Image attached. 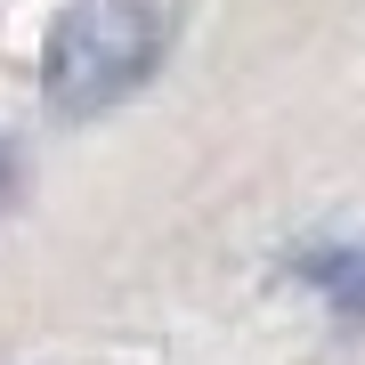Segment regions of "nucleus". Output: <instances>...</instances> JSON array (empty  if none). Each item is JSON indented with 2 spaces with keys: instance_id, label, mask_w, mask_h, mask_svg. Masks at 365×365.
<instances>
[{
  "instance_id": "f257e3e1",
  "label": "nucleus",
  "mask_w": 365,
  "mask_h": 365,
  "mask_svg": "<svg viewBox=\"0 0 365 365\" xmlns=\"http://www.w3.org/2000/svg\"><path fill=\"white\" fill-rule=\"evenodd\" d=\"M163 49H170L163 0H73L49 25V49H41V98H49L57 122H90L130 90H146Z\"/></svg>"
},
{
  "instance_id": "f03ea898",
  "label": "nucleus",
  "mask_w": 365,
  "mask_h": 365,
  "mask_svg": "<svg viewBox=\"0 0 365 365\" xmlns=\"http://www.w3.org/2000/svg\"><path fill=\"white\" fill-rule=\"evenodd\" d=\"M300 284L325 292L333 317L365 325V252H309V260H300Z\"/></svg>"
}]
</instances>
